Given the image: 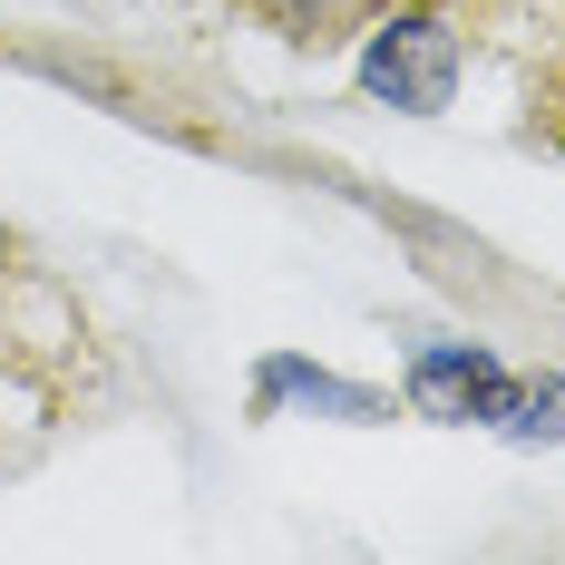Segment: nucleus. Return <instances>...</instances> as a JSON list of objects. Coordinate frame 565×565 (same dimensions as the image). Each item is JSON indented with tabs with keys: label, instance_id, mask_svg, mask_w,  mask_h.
<instances>
[{
	"label": "nucleus",
	"instance_id": "3",
	"mask_svg": "<svg viewBox=\"0 0 565 565\" xmlns=\"http://www.w3.org/2000/svg\"><path fill=\"white\" fill-rule=\"evenodd\" d=\"M264 409H282V399H302V409H332V419H381V391H351V381H332V371H312V361H264Z\"/></svg>",
	"mask_w": 565,
	"mask_h": 565
},
{
	"label": "nucleus",
	"instance_id": "4",
	"mask_svg": "<svg viewBox=\"0 0 565 565\" xmlns=\"http://www.w3.org/2000/svg\"><path fill=\"white\" fill-rule=\"evenodd\" d=\"M508 439H565V381H516V409H508Z\"/></svg>",
	"mask_w": 565,
	"mask_h": 565
},
{
	"label": "nucleus",
	"instance_id": "5",
	"mask_svg": "<svg viewBox=\"0 0 565 565\" xmlns=\"http://www.w3.org/2000/svg\"><path fill=\"white\" fill-rule=\"evenodd\" d=\"M264 20H274L282 40H332V20H341V0H254Z\"/></svg>",
	"mask_w": 565,
	"mask_h": 565
},
{
	"label": "nucleus",
	"instance_id": "2",
	"mask_svg": "<svg viewBox=\"0 0 565 565\" xmlns=\"http://www.w3.org/2000/svg\"><path fill=\"white\" fill-rule=\"evenodd\" d=\"M409 409H429V419H478V429H508L516 371L498 361V351H478V341H429V351H409Z\"/></svg>",
	"mask_w": 565,
	"mask_h": 565
},
{
	"label": "nucleus",
	"instance_id": "1",
	"mask_svg": "<svg viewBox=\"0 0 565 565\" xmlns=\"http://www.w3.org/2000/svg\"><path fill=\"white\" fill-rule=\"evenodd\" d=\"M361 88L399 117H439L458 98V40L439 20H381L361 40Z\"/></svg>",
	"mask_w": 565,
	"mask_h": 565
}]
</instances>
